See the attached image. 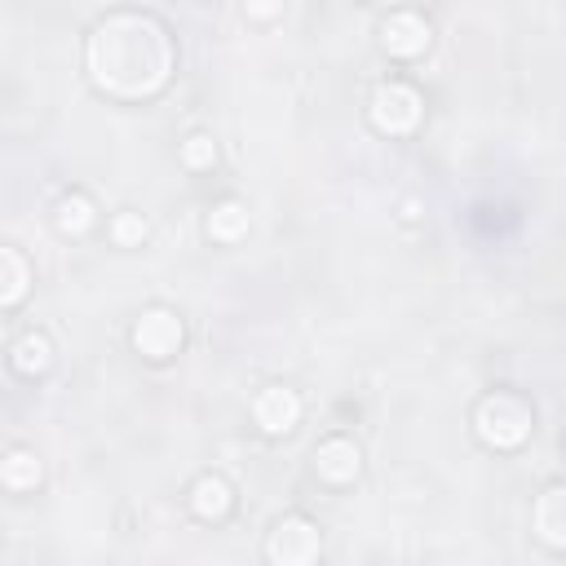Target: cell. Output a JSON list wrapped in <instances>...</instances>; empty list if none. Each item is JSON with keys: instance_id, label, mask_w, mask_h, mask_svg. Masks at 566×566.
<instances>
[{"instance_id": "obj_1", "label": "cell", "mask_w": 566, "mask_h": 566, "mask_svg": "<svg viewBox=\"0 0 566 566\" xmlns=\"http://www.w3.org/2000/svg\"><path fill=\"white\" fill-rule=\"evenodd\" d=\"M172 40L150 13H111L88 35V75L111 97H150L172 75Z\"/></svg>"}, {"instance_id": "obj_2", "label": "cell", "mask_w": 566, "mask_h": 566, "mask_svg": "<svg viewBox=\"0 0 566 566\" xmlns=\"http://www.w3.org/2000/svg\"><path fill=\"white\" fill-rule=\"evenodd\" d=\"M473 424H478V438H482L486 447L513 451V447H522V442L531 438L535 411H531V402H522L517 394H491V398H482Z\"/></svg>"}, {"instance_id": "obj_3", "label": "cell", "mask_w": 566, "mask_h": 566, "mask_svg": "<svg viewBox=\"0 0 566 566\" xmlns=\"http://www.w3.org/2000/svg\"><path fill=\"white\" fill-rule=\"evenodd\" d=\"M420 119V93L402 80L394 84H380L376 97H371V124L380 133H411Z\"/></svg>"}, {"instance_id": "obj_4", "label": "cell", "mask_w": 566, "mask_h": 566, "mask_svg": "<svg viewBox=\"0 0 566 566\" xmlns=\"http://www.w3.org/2000/svg\"><path fill=\"white\" fill-rule=\"evenodd\" d=\"M318 557V526L301 513L292 517H279L274 535H270V562H283V566H305Z\"/></svg>"}, {"instance_id": "obj_5", "label": "cell", "mask_w": 566, "mask_h": 566, "mask_svg": "<svg viewBox=\"0 0 566 566\" xmlns=\"http://www.w3.org/2000/svg\"><path fill=\"white\" fill-rule=\"evenodd\" d=\"M133 345L146 354V358H168L177 354L181 345V318L172 310H146L133 327Z\"/></svg>"}, {"instance_id": "obj_6", "label": "cell", "mask_w": 566, "mask_h": 566, "mask_svg": "<svg viewBox=\"0 0 566 566\" xmlns=\"http://www.w3.org/2000/svg\"><path fill=\"white\" fill-rule=\"evenodd\" d=\"M252 416H256V424L265 433H287L301 420V398L287 385H265L256 394V402H252Z\"/></svg>"}, {"instance_id": "obj_7", "label": "cell", "mask_w": 566, "mask_h": 566, "mask_svg": "<svg viewBox=\"0 0 566 566\" xmlns=\"http://www.w3.org/2000/svg\"><path fill=\"white\" fill-rule=\"evenodd\" d=\"M380 44L398 57H416L429 49V22L416 18V13H394L380 22Z\"/></svg>"}, {"instance_id": "obj_8", "label": "cell", "mask_w": 566, "mask_h": 566, "mask_svg": "<svg viewBox=\"0 0 566 566\" xmlns=\"http://www.w3.org/2000/svg\"><path fill=\"white\" fill-rule=\"evenodd\" d=\"M358 464H363V455H358V447L349 442V438H327L318 451H314V473L318 478H327V482H354L358 478Z\"/></svg>"}, {"instance_id": "obj_9", "label": "cell", "mask_w": 566, "mask_h": 566, "mask_svg": "<svg viewBox=\"0 0 566 566\" xmlns=\"http://www.w3.org/2000/svg\"><path fill=\"white\" fill-rule=\"evenodd\" d=\"M531 517H535V531H539V539L548 548H566V491L557 482L539 495V504H535Z\"/></svg>"}, {"instance_id": "obj_10", "label": "cell", "mask_w": 566, "mask_h": 566, "mask_svg": "<svg viewBox=\"0 0 566 566\" xmlns=\"http://www.w3.org/2000/svg\"><path fill=\"white\" fill-rule=\"evenodd\" d=\"M230 504H234V495H230V486H226L217 473H203V478L190 486V509H195L199 517H208V522H221V517L230 513Z\"/></svg>"}, {"instance_id": "obj_11", "label": "cell", "mask_w": 566, "mask_h": 566, "mask_svg": "<svg viewBox=\"0 0 566 566\" xmlns=\"http://www.w3.org/2000/svg\"><path fill=\"white\" fill-rule=\"evenodd\" d=\"M31 287V270H27V256L9 243H0V305H18Z\"/></svg>"}, {"instance_id": "obj_12", "label": "cell", "mask_w": 566, "mask_h": 566, "mask_svg": "<svg viewBox=\"0 0 566 566\" xmlns=\"http://www.w3.org/2000/svg\"><path fill=\"white\" fill-rule=\"evenodd\" d=\"M49 363H53V345H49V336L31 332V336H22V340L13 345V367H18L22 376H35V371H44Z\"/></svg>"}, {"instance_id": "obj_13", "label": "cell", "mask_w": 566, "mask_h": 566, "mask_svg": "<svg viewBox=\"0 0 566 566\" xmlns=\"http://www.w3.org/2000/svg\"><path fill=\"white\" fill-rule=\"evenodd\" d=\"M208 234L221 239V243H234L239 234H248V208H239V203H221V208H212V217H208Z\"/></svg>"}, {"instance_id": "obj_14", "label": "cell", "mask_w": 566, "mask_h": 566, "mask_svg": "<svg viewBox=\"0 0 566 566\" xmlns=\"http://www.w3.org/2000/svg\"><path fill=\"white\" fill-rule=\"evenodd\" d=\"M0 478L9 491H31L40 482V460L31 451H13L4 464H0Z\"/></svg>"}, {"instance_id": "obj_15", "label": "cell", "mask_w": 566, "mask_h": 566, "mask_svg": "<svg viewBox=\"0 0 566 566\" xmlns=\"http://www.w3.org/2000/svg\"><path fill=\"white\" fill-rule=\"evenodd\" d=\"M88 226H93V203L84 195H66L57 203V230L62 234H84Z\"/></svg>"}, {"instance_id": "obj_16", "label": "cell", "mask_w": 566, "mask_h": 566, "mask_svg": "<svg viewBox=\"0 0 566 566\" xmlns=\"http://www.w3.org/2000/svg\"><path fill=\"white\" fill-rule=\"evenodd\" d=\"M111 234H115V243H119V248H133V243H142V239H146V221H142L137 212H119V217L111 221Z\"/></svg>"}, {"instance_id": "obj_17", "label": "cell", "mask_w": 566, "mask_h": 566, "mask_svg": "<svg viewBox=\"0 0 566 566\" xmlns=\"http://www.w3.org/2000/svg\"><path fill=\"white\" fill-rule=\"evenodd\" d=\"M181 159H186L190 168H212V159H217V146H212V137H203V133L186 137V146H181Z\"/></svg>"}, {"instance_id": "obj_18", "label": "cell", "mask_w": 566, "mask_h": 566, "mask_svg": "<svg viewBox=\"0 0 566 566\" xmlns=\"http://www.w3.org/2000/svg\"><path fill=\"white\" fill-rule=\"evenodd\" d=\"M243 9H248L252 18H274V13L283 9V0H243Z\"/></svg>"}]
</instances>
